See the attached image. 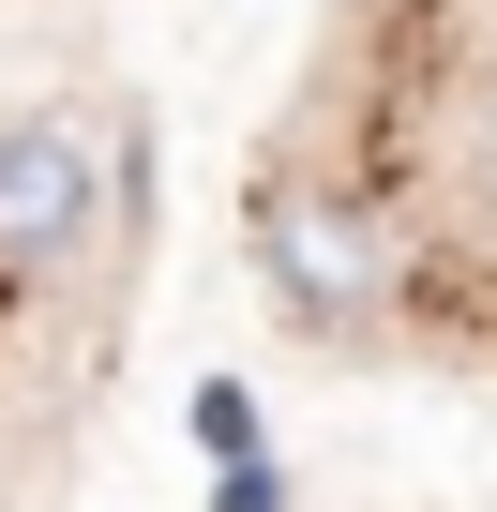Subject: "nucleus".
<instances>
[{
    "label": "nucleus",
    "instance_id": "nucleus-1",
    "mask_svg": "<svg viewBox=\"0 0 497 512\" xmlns=\"http://www.w3.org/2000/svg\"><path fill=\"white\" fill-rule=\"evenodd\" d=\"M91 226H106V136L76 106H16L0 121V287L76 272Z\"/></svg>",
    "mask_w": 497,
    "mask_h": 512
},
{
    "label": "nucleus",
    "instance_id": "nucleus-2",
    "mask_svg": "<svg viewBox=\"0 0 497 512\" xmlns=\"http://www.w3.org/2000/svg\"><path fill=\"white\" fill-rule=\"evenodd\" d=\"M257 272H272V302H287L302 332H362V317L392 302V226H377L362 196H332V181H287V196L257 211Z\"/></svg>",
    "mask_w": 497,
    "mask_h": 512
}]
</instances>
